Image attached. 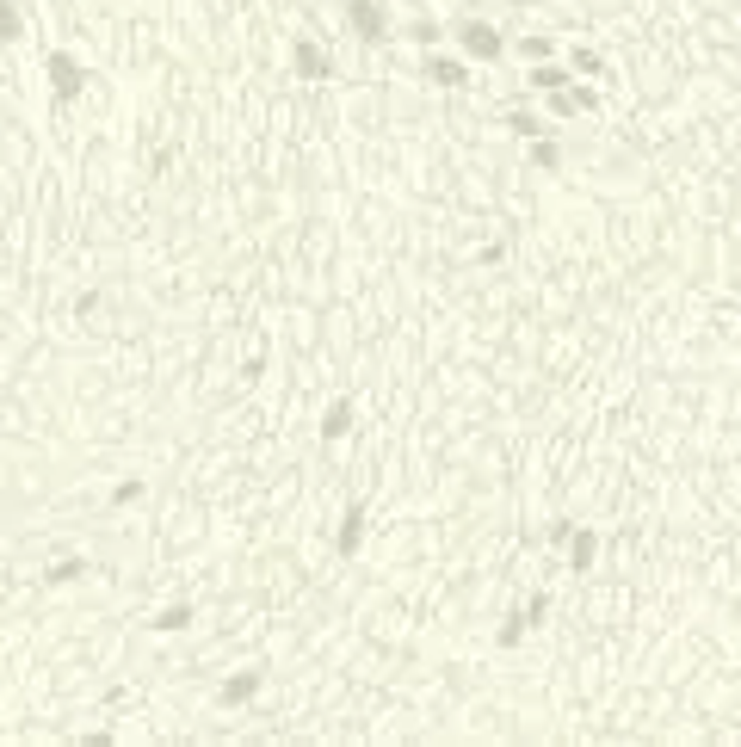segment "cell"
<instances>
[{"mask_svg":"<svg viewBox=\"0 0 741 747\" xmlns=\"http://www.w3.org/2000/svg\"><path fill=\"white\" fill-rule=\"evenodd\" d=\"M112 501H118V507H124V501H143V482H118V488H112Z\"/></svg>","mask_w":741,"mask_h":747,"instance_id":"cell-21","label":"cell"},{"mask_svg":"<svg viewBox=\"0 0 741 747\" xmlns=\"http://www.w3.org/2000/svg\"><path fill=\"white\" fill-rule=\"evenodd\" d=\"M44 75H50L56 105H68V99H81V93H87V62H81V56H68V50H50V56H44Z\"/></svg>","mask_w":741,"mask_h":747,"instance_id":"cell-2","label":"cell"},{"mask_svg":"<svg viewBox=\"0 0 741 747\" xmlns=\"http://www.w3.org/2000/svg\"><path fill=\"white\" fill-rule=\"evenodd\" d=\"M25 38V13H19V0H0V44H19Z\"/></svg>","mask_w":741,"mask_h":747,"instance_id":"cell-16","label":"cell"},{"mask_svg":"<svg viewBox=\"0 0 741 747\" xmlns=\"http://www.w3.org/2000/svg\"><path fill=\"white\" fill-rule=\"evenodd\" d=\"M402 38H408L414 50H433V44L445 38V25H439V19H414V25H402Z\"/></svg>","mask_w":741,"mask_h":747,"instance_id":"cell-15","label":"cell"},{"mask_svg":"<svg viewBox=\"0 0 741 747\" xmlns=\"http://www.w3.org/2000/svg\"><path fill=\"white\" fill-rule=\"evenodd\" d=\"M501 124L519 136V142H538V136H556V118L550 112H532V105H513V112H501Z\"/></svg>","mask_w":741,"mask_h":747,"instance_id":"cell-8","label":"cell"},{"mask_svg":"<svg viewBox=\"0 0 741 747\" xmlns=\"http://www.w3.org/2000/svg\"><path fill=\"white\" fill-rule=\"evenodd\" d=\"M87 568H93L87 556H56V562L44 568V587H75V581L87 575Z\"/></svg>","mask_w":741,"mask_h":747,"instance_id":"cell-12","label":"cell"},{"mask_svg":"<svg viewBox=\"0 0 741 747\" xmlns=\"http://www.w3.org/2000/svg\"><path fill=\"white\" fill-rule=\"evenodd\" d=\"M254 692H260V673H235V680H223V710H241Z\"/></svg>","mask_w":741,"mask_h":747,"instance_id":"cell-13","label":"cell"},{"mask_svg":"<svg viewBox=\"0 0 741 747\" xmlns=\"http://www.w3.org/2000/svg\"><path fill=\"white\" fill-rule=\"evenodd\" d=\"M365 531H371V507H365V501H352V507L340 513V531H334V556L352 562V556L365 550Z\"/></svg>","mask_w":741,"mask_h":747,"instance_id":"cell-6","label":"cell"},{"mask_svg":"<svg viewBox=\"0 0 741 747\" xmlns=\"http://www.w3.org/2000/svg\"><path fill=\"white\" fill-rule=\"evenodd\" d=\"M532 167H538V173H556V167H562V142H556V136H538V142H532Z\"/></svg>","mask_w":741,"mask_h":747,"instance_id":"cell-17","label":"cell"},{"mask_svg":"<svg viewBox=\"0 0 741 747\" xmlns=\"http://www.w3.org/2000/svg\"><path fill=\"white\" fill-rule=\"evenodd\" d=\"M291 75H297V81H328V75H334L328 44H322V38H297V44H291Z\"/></svg>","mask_w":741,"mask_h":747,"instance_id":"cell-5","label":"cell"},{"mask_svg":"<svg viewBox=\"0 0 741 747\" xmlns=\"http://www.w3.org/2000/svg\"><path fill=\"white\" fill-rule=\"evenodd\" d=\"M346 31L359 44H383L396 25H390V7H383V0H346Z\"/></svg>","mask_w":741,"mask_h":747,"instance_id":"cell-4","label":"cell"},{"mask_svg":"<svg viewBox=\"0 0 741 747\" xmlns=\"http://www.w3.org/2000/svg\"><path fill=\"white\" fill-rule=\"evenodd\" d=\"M562 62H569V75H575V81H587V75H599V68H606V56H599L593 44H575Z\"/></svg>","mask_w":741,"mask_h":747,"instance_id":"cell-14","label":"cell"},{"mask_svg":"<svg viewBox=\"0 0 741 747\" xmlns=\"http://www.w3.org/2000/svg\"><path fill=\"white\" fill-rule=\"evenodd\" d=\"M519 56L525 62H544V56H556V44L550 38H519Z\"/></svg>","mask_w":741,"mask_h":747,"instance_id":"cell-20","label":"cell"},{"mask_svg":"<svg viewBox=\"0 0 741 747\" xmlns=\"http://www.w3.org/2000/svg\"><path fill=\"white\" fill-rule=\"evenodd\" d=\"M513 7H519V0H513Z\"/></svg>","mask_w":741,"mask_h":747,"instance_id":"cell-23","label":"cell"},{"mask_svg":"<svg viewBox=\"0 0 741 747\" xmlns=\"http://www.w3.org/2000/svg\"><path fill=\"white\" fill-rule=\"evenodd\" d=\"M525 81H532L538 93H556V87H569L575 75H569V62H556V56H544V62H532V75H525Z\"/></svg>","mask_w":741,"mask_h":747,"instance_id":"cell-10","label":"cell"},{"mask_svg":"<svg viewBox=\"0 0 741 747\" xmlns=\"http://www.w3.org/2000/svg\"><path fill=\"white\" fill-rule=\"evenodd\" d=\"M198 624V612L186 606V599H173V606H161L155 618H149V630H161V636H173V630H192Z\"/></svg>","mask_w":741,"mask_h":747,"instance_id":"cell-11","label":"cell"},{"mask_svg":"<svg viewBox=\"0 0 741 747\" xmlns=\"http://www.w3.org/2000/svg\"><path fill=\"white\" fill-rule=\"evenodd\" d=\"M519 618H525V630H538V624L550 618V587H538L532 599H525V606H519Z\"/></svg>","mask_w":741,"mask_h":747,"instance_id":"cell-18","label":"cell"},{"mask_svg":"<svg viewBox=\"0 0 741 747\" xmlns=\"http://www.w3.org/2000/svg\"><path fill=\"white\" fill-rule=\"evenodd\" d=\"M420 81L427 87H445V93H457V87H470V56H445V50H420Z\"/></svg>","mask_w":741,"mask_h":747,"instance_id":"cell-3","label":"cell"},{"mask_svg":"<svg viewBox=\"0 0 741 747\" xmlns=\"http://www.w3.org/2000/svg\"><path fill=\"white\" fill-rule=\"evenodd\" d=\"M562 550H569V575H593V568H599V531L575 525L569 538H562Z\"/></svg>","mask_w":741,"mask_h":747,"instance_id":"cell-7","label":"cell"},{"mask_svg":"<svg viewBox=\"0 0 741 747\" xmlns=\"http://www.w3.org/2000/svg\"><path fill=\"white\" fill-rule=\"evenodd\" d=\"M519 636H525V618H519V612H507V624H501V630H494V643H501V649H513V643H519Z\"/></svg>","mask_w":741,"mask_h":747,"instance_id":"cell-19","label":"cell"},{"mask_svg":"<svg viewBox=\"0 0 741 747\" xmlns=\"http://www.w3.org/2000/svg\"><path fill=\"white\" fill-rule=\"evenodd\" d=\"M470 7H476V0H470Z\"/></svg>","mask_w":741,"mask_h":747,"instance_id":"cell-22","label":"cell"},{"mask_svg":"<svg viewBox=\"0 0 741 747\" xmlns=\"http://www.w3.org/2000/svg\"><path fill=\"white\" fill-rule=\"evenodd\" d=\"M451 44H457V56H470V62H501L507 56L501 25H488V19H457L451 25Z\"/></svg>","mask_w":741,"mask_h":747,"instance_id":"cell-1","label":"cell"},{"mask_svg":"<svg viewBox=\"0 0 741 747\" xmlns=\"http://www.w3.org/2000/svg\"><path fill=\"white\" fill-rule=\"evenodd\" d=\"M352 414H359V408H352V396H334V402L322 408V439H328V445L352 433Z\"/></svg>","mask_w":741,"mask_h":747,"instance_id":"cell-9","label":"cell"}]
</instances>
